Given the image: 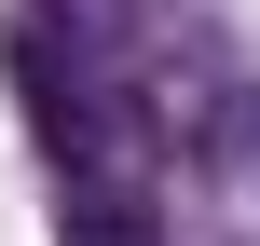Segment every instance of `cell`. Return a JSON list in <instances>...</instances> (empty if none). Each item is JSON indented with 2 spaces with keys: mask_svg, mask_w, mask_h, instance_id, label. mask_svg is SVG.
<instances>
[{
  "mask_svg": "<svg viewBox=\"0 0 260 246\" xmlns=\"http://www.w3.org/2000/svg\"><path fill=\"white\" fill-rule=\"evenodd\" d=\"M178 164H192V192L219 205V233L260 246V82H219V96H206V123H192Z\"/></svg>",
  "mask_w": 260,
  "mask_h": 246,
  "instance_id": "6da1fadb",
  "label": "cell"
},
{
  "mask_svg": "<svg viewBox=\"0 0 260 246\" xmlns=\"http://www.w3.org/2000/svg\"><path fill=\"white\" fill-rule=\"evenodd\" d=\"M55 246H178L151 178H55Z\"/></svg>",
  "mask_w": 260,
  "mask_h": 246,
  "instance_id": "7a4b0ae2",
  "label": "cell"
}]
</instances>
